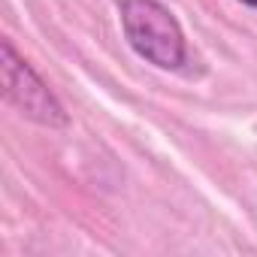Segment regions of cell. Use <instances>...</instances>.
Instances as JSON below:
<instances>
[{"label": "cell", "mask_w": 257, "mask_h": 257, "mask_svg": "<svg viewBox=\"0 0 257 257\" xmlns=\"http://www.w3.org/2000/svg\"><path fill=\"white\" fill-rule=\"evenodd\" d=\"M121 28L140 58L161 70H176L185 61V34L176 16L158 0H121Z\"/></svg>", "instance_id": "6da1fadb"}, {"label": "cell", "mask_w": 257, "mask_h": 257, "mask_svg": "<svg viewBox=\"0 0 257 257\" xmlns=\"http://www.w3.org/2000/svg\"><path fill=\"white\" fill-rule=\"evenodd\" d=\"M0 70H4V97L31 121L46 127H64L67 112L58 103V97L49 91V85L34 73V67L19 58L10 40L0 43Z\"/></svg>", "instance_id": "7a4b0ae2"}, {"label": "cell", "mask_w": 257, "mask_h": 257, "mask_svg": "<svg viewBox=\"0 0 257 257\" xmlns=\"http://www.w3.org/2000/svg\"><path fill=\"white\" fill-rule=\"evenodd\" d=\"M242 4H248V7H254V10H257V0H242Z\"/></svg>", "instance_id": "3957f363"}]
</instances>
